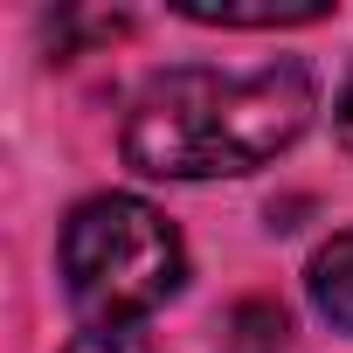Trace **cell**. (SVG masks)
<instances>
[{"label":"cell","instance_id":"cell-1","mask_svg":"<svg viewBox=\"0 0 353 353\" xmlns=\"http://www.w3.org/2000/svg\"><path fill=\"white\" fill-rule=\"evenodd\" d=\"M312 111L319 90L305 63H263L243 77L166 70L125 118V159L152 181H236L291 152Z\"/></svg>","mask_w":353,"mask_h":353},{"label":"cell","instance_id":"cell-2","mask_svg":"<svg viewBox=\"0 0 353 353\" xmlns=\"http://www.w3.org/2000/svg\"><path fill=\"white\" fill-rule=\"evenodd\" d=\"M188 277L173 222L139 194H97L63 222V284L90 325H132Z\"/></svg>","mask_w":353,"mask_h":353},{"label":"cell","instance_id":"cell-3","mask_svg":"<svg viewBox=\"0 0 353 353\" xmlns=\"http://www.w3.org/2000/svg\"><path fill=\"white\" fill-rule=\"evenodd\" d=\"M181 14L208 28H298L325 21V0H181Z\"/></svg>","mask_w":353,"mask_h":353},{"label":"cell","instance_id":"cell-4","mask_svg":"<svg viewBox=\"0 0 353 353\" xmlns=\"http://www.w3.org/2000/svg\"><path fill=\"white\" fill-rule=\"evenodd\" d=\"M305 291H312L319 319H332L339 332H353V229H339V236H332V243L312 256Z\"/></svg>","mask_w":353,"mask_h":353},{"label":"cell","instance_id":"cell-5","mask_svg":"<svg viewBox=\"0 0 353 353\" xmlns=\"http://www.w3.org/2000/svg\"><path fill=\"white\" fill-rule=\"evenodd\" d=\"M284 346H291V319H284L277 305H263V298L236 305V319H229V346H222V353H284Z\"/></svg>","mask_w":353,"mask_h":353},{"label":"cell","instance_id":"cell-6","mask_svg":"<svg viewBox=\"0 0 353 353\" xmlns=\"http://www.w3.org/2000/svg\"><path fill=\"white\" fill-rule=\"evenodd\" d=\"M63 353H152V339H145L139 325H90V332H77Z\"/></svg>","mask_w":353,"mask_h":353},{"label":"cell","instance_id":"cell-7","mask_svg":"<svg viewBox=\"0 0 353 353\" xmlns=\"http://www.w3.org/2000/svg\"><path fill=\"white\" fill-rule=\"evenodd\" d=\"M332 125H339V139L353 145V70H346V83H339V104H332Z\"/></svg>","mask_w":353,"mask_h":353}]
</instances>
